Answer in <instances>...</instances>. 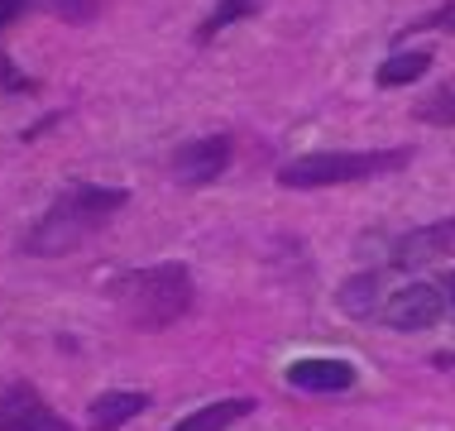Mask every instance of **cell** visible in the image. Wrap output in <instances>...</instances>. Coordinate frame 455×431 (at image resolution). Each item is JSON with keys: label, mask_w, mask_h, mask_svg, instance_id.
Here are the masks:
<instances>
[{"label": "cell", "mask_w": 455, "mask_h": 431, "mask_svg": "<svg viewBox=\"0 0 455 431\" xmlns=\"http://www.w3.org/2000/svg\"><path fill=\"white\" fill-rule=\"evenodd\" d=\"M417 120H427V125H455V92H441L432 101L417 106Z\"/></svg>", "instance_id": "obj_15"}, {"label": "cell", "mask_w": 455, "mask_h": 431, "mask_svg": "<svg viewBox=\"0 0 455 431\" xmlns=\"http://www.w3.org/2000/svg\"><path fill=\"white\" fill-rule=\"evenodd\" d=\"M0 92H34V82L29 77H24V72L15 68V63H10V58H5V48H0Z\"/></svg>", "instance_id": "obj_17"}, {"label": "cell", "mask_w": 455, "mask_h": 431, "mask_svg": "<svg viewBox=\"0 0 455 431\" xmlns=\"http://www.w3.org/2000/svg\"><path fill=\"white\" fill-rule=\"evenodd\" d=\"M130 192L125 188H101V182H77V188L58 192L53 206L29 226L24 235V254H39V259H58L82 250L106 220H116L125 212Z\"/></svg>", "instance_id": "obj_1"}, {"label": "cell", "mask_w": 455, "mask_h": 431, "mask_svg": "<svg viewBox=\"0 0 455 431\" xmlns=\"http://www.w3.org/2000/svg\"><path fill=\"white\" fill-rule=\"evenodd\" d=\"M140 412H149V393L140 388H110L92 403V431H120L125 422H134Z\"/></svg>", "instance_id": "obj_8"}, {"label": "cell", "mask_w": 455, "mask_h": 431, "mask_svg": "<svg viewBox=\"0 0 455 431\" xmlns=\"http://www.w3.org/2000/svg\"><path fill=\"white\" fill-rule=\"evenodd\" d=\"M254 10H259V0H216V10L206 15V24L196 29V44H212L226 24H235V20H250Z\"/></svg>", "instance_id": "obj_12"}, {"label": "cell", "mask_w": 455, "mask_h": 431, "mask_svg": "<svg viewBox=\"0 0 455 431\" xmlns=\"http://www.w3.org/2000/svg\"><path fill=\"white\" fill-rule=\"evenodd\" d=\"M0 431H72V427L29 384H10L0 388Z\"/></svg>", "instance_id": "obj_5"}, {"label": "cell", "mask_w": 455, "mask_h": 431, "mask_svg": "<svg viewBox=\"0 0 455 431\" xmlns=\"http://www.w3.org/2000/svg\"><path fill=\"white\" fill-rule=\"evenodd\" d=\"M254 412V398H220V403H206L202 412L182 417L173 431H230L240 422V417Z\"/></svg>", "instance_id": "obj_9"}, {"label": "cell", "mask_w": 455, "mask_h": 431, "mask_svg": "<svg viewBox=\"0 0 455 431\" xmlns=\"http://www.w3.org/2000/svg\"><path fill=\"white\" fill-rule=\"evenodd\" d=\"M422 29H455V0H451V5H441V10H432V15L412 20L408 29H398V39H393V44H403L408 34H422Z\"/></svg>", "instance_id": "obj_16"}, {"label": "cell", "mask_w": 455, "mask_h": 431, "mask_svg": "<svg viewBox=\"0 0 455 431\" xmlns=\"http://www.w3.org/2000/svg\"><path fill=\"white\" fill-rule=\"evenodd\" d=\"M441 283V292H446V302H451V316H455V274H436Z\"/></svg>", "instance_id": "obj_19"}, {"label": "cell", "mask_w": 455, "mask_h": 431, "mask_svg": "<svg viewBox=\"0 0 455 431\" xmlns=\"http://www.w3.org/2000/svg\"><path fill=\"white\" fill-rule=\"evenodd\" d=\"M48 10H53L58 20H68V24H92L96 15H101V0H48Z\"/></svg>", "instance_id": "obj_14"}, {"label": "cell", "mask_w": 455, "mask_h": 431, "mask_svg": "<svg viewBox=\"0 0 455 431\" xmlns=\"http://www.w3.org/2000/svg\"><path fill=\"white\" fill-rule=\"evenodd\" d=\"M455 244V220H436V226H427V230H417V235H408L398 244V264H422V259H436V254H446Z\"/></svg>", "instance_id": "obj_10"}, {"label": "cell", "mask_w": 455, "mask_h": 431, "mask_svg": "<svg viewBox=\"0 0 455 431\" xmlns=\"http://www.w3.org/2000/svg\"><path fill=\"white\" fill-rule=\"evenodd\" d=\"M226 168H230V140L226 134H206V140H192L173 154V172H178V182H188V188L216 182Z\"/></svg>", "instance_id": "obj_6"}, {"label": "cell", "mask_w": 455, "mask_h": 431, "mask_svg": "<svg viewBox=\"0 0 455 431\" xmlns=\"http://www.w3.org/2000/svg\"><path fill=\"white\" fill-rule=\"evenodd\" d=\"M427 72H432V53H393L388 63L374 72V82L379 86H412V82H422Z\"/></svg>", "instance_id": "obj_11"}, {"label": "cell", "mask_w": 455, "mask_h": 431, "mask_svg": "<svg viewBox=\"0 0 455 431\" xmlns=\"http://www.w3.org/2000/svg\"><path fill=\"white\" fill-rule=\"evenodd\" d=\"M288 388H302V393H346L355 388V364L346 360H298L283 369Z\"/></svg>", "instance_id": "obj_7"}, {"label": "cell", "mask_w": 455, "mask_h": 431, "mask_svg": "<svg viewBox=\"0 0 455 431\" xmlns=\"http://www.w3.org/2000/svg\"><path fill=\"white\" fill-rule=\"evenodd\" d=\"M403 164H412V149H322V154H302L292 164L278 168L283 188H340V182H360L379 178V172H398Z\"/></svg>", "instance_id": "obj_3"}, {"label": "cell", "mask_w": 455, "mask_h": 431, "mask_svg": "<svg viewBox=\"0 0 455 431\" xmlns=\"http://www.w3.org/2000/svg\"><path fill=\"white\" fill-rule=\"evenodd\" d=\"M340 302H346L350 312L360 316V322H369V316L379 312V278H374V274H360L346 292H340Z\"/></svg>", "instance_id": "obj_13"}, {"label": "cell", "mask_w": 455, "mask_h": 431, "mask_svg": "<svg viewBox=\"0 0 455 431\" xmlns=\"http://www.w3.org/2000/svg\"><path fill=\"white\" fill-rule=\"evenodd\" d=\"M116 307L134 331H168L192 307V268L188 264H149L130 268L116 283Z\"/></svg>", "instance_id": "obj_2"}, {"label": "cell", "mask_w": 455, "mask_h": 431, "mask_svg": "<svg viewBox=\"0 0 455 431\" xmlns=\"http://www.w3.org/2000/svg\"><path fill=\"white\" fill-rule=\"evenodd\" d=\"M451 316V302L441 292L436 278H417V283H403L393 288L384 302H379V322L393 326V331H432L436 322Z\"/></svg>", "instance_id": "obj_4"}, {"label": "cell", "mask_w": 455, "mask_h": 431, "mask_svg": "<svg viewBox=\"0 0 455 431\" xmlns=\"http://www.w3.org/2000/svg\"><path fill=\"white\" fill-rule=\"evenodd\" d=\"M436 364H455V355H441V360Z\"/></svg>", "instance_id": "obj_20"}, {"label": "cell", "mask_w": 455, "mask_h": 431, "mask_svg": "<svg viewBox=\"0 0 455 431\" xmlns=\"http://www.w3.org/2000/svg\"><path fill=\"white\" fill-rule=\"evenodd\" d=\"M29 10H34V0H0V29L15 24V20H24Z\"/></svg>", "instance_id": "obj_18"}]
</instances>
